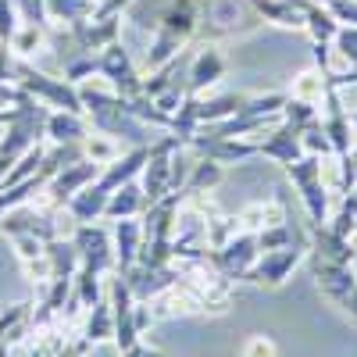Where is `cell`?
<instances>
[{
    "label": "cell",
    "instance_id": "cell-1",
    "mask_svg": "<svg viewBox=\"0 0 357 357\" xmlns=\"http://www.w3.org/2000/svg\"><path fill=\"white\" fill-rule=\"evenodd\" d=\"M197 8H200V22H197L200 43L243 40L264 25L250 0H197Z\"/></svg>",
    "mask_w": 357,
    "mask_h": 357
},
{
    "label": "cell",
    "instance_id": "cell-2",
    "mask_svg": "<svg viewBox=\"0 0 357 357\" xmlns=\"http://www.w3.org/2000/svg\"><path fill=\"white\" fill-rule=\"evenodd\" d=\"M286 175H289V183L296 186V193H301L307 222L311 225H325V222H329V215H333V193L325 190V183H321V158L304 154L301 161L286 165Z\"/></svg>",
    "mask_w": 357,
    "mask_h": 357
},
{
    "label": "cell",
    "instance_id": "cell-3",
    "mask_svg": "<svg viewBox=\"0 0 357 357\" xmlns=\"http://www.w3.org/2000/svg\"><path fill=\"white\" fill-rule=\"evenodd\" d=\"M178 146H183V143H178L172 132H165V136L151 146V154H146L143 172H139V178H136V183L143 186L146 207L172 193V154L178 151Z\"/></svg>",
    "mask_w": 357,
    "mask_h": 357
},
{
    "label": "cell",
    "instance_id": "cell-4",
    "mask_svg": "<svg viewBox=\"0 0 357 357\" xmlns=\"http://www.w3.org/2000/svg\"><path fill=\"white\" fill-rule=\"evenodd\" d=\"M307 261V247H275V250H261L254 268L247 272V282L254 286H268V289H279L296 268Z\"/></svg>",
    "mask_w": 357,
    "mask_h": 357
},
{
    "label": "cell",
    "instance_id": "cell-5",
    "mask_svg": "<svg viewBox=\"0 0 357 357\" xmlns=\"http://www.w3.org/2000/svg\"><path fill=\"white\" fill-rule=\"evenodd\" d=\"M100 75L118 89V97H139L143 93V72L122 40H114L100 50Z\"/></svg>",
    "mask_w": 357,
    "mask_h": 357
},
{
    "label": "cell",
    "instance_id": "cell-6",
    "mask_svg": "<svg viewBox=\"0 0 357 357\" xmlns=\"http://www.w3.org/2000/svg\"><path fill=\"white\" fill-rule=\"evenodd\" d=\"M72 240L79 247V268H89V272H100V275H111L114 272V243L111 236L100 229V225H75Z\"/></svg>",
    "mask_w": 357,
    "mask_h": 357
},
{
    "label": "cell",
    "instance_id": "cell-7",
    "mask_svg": "<svg viewBox=\"0 0 357 357\" xmlns=\"http://www.w3.org/2000/svg\"><path fill=\"white\" fill-rule=\"evenodd\" d=\"M257 254H261L257 236L240 229L222 250H211V261H215V268H218L225 279H232V282H247V272L254 268Z\"/></svg>",
    "mask_w": 357,
    "mask_h": 357
},
{
    "label": "cell",
    "instance_id": "cell-8",
    "mask_svg": "<svg viewBox=\"0 0 357 357\" xmlns=\"http://www.w3.org/2000/svg\"><path fill=\"white\" fill-rule=\"evenodd\" d=\"M225 79V54L218 43H200V50L190 57V68H186V86L190 93H211V89Z\"/></svg>",
    "mask_w": 357,
    "mask_h": 357
},
{
    "label": "cell",
    "instance_id": "cell-9",
    "mask_svg": "<svg viewBox=\"0 0 357 357\" xmlns=\"http://www.w3.org/2000/svg\"><path fill=\"white\" fill-rule=\"evenodd\" d=\"M197 22H200L197 0H168V4L154 15V29L178 36L183 43H190V40L197 36Z\"/></svg>",
    "mask_w": 357,
    "mask_h": 357
},
{
    "label": "cell",
    "instance_id": "cell-10",
    "mask_svg": "<svg viewBox=\"0 0 357 357\" xmlns=\"http://www.w3.org/2000/svg\"><path fill=\"white\" fill-rule=\"evenodd\" d=\"M257 158H268L275 165H293L304 158V143H301V129H293L286 122H279L272 132H268L261 143H257Z\"/></svg>",
    "mask_w": 357,
    "mask_h": 357
},
{
    "label": "cell",
    "instance_id": "cell-11",
    "mask_svg": "<svg viewBox=\"0 0 357 357\" xmlns=\"http://www.w3.org/2000/svg\"><path fill=\"white\" fill-rule=\"evenodd\" d=\"M146 154H151V146H129L126 154H118L111 165H104V168H100L97 186H100L104 193H114L118 186H126V183H132V178H139Z\"/></svg>",
    "mask_w": 357,
    "mask_h": 357
},
{
    "label": "cell",
    "instance_id": "cell-12",
    "mask_svg": "<svg viewBox=\"0 0 357 357\" xmlns=\"http://www.w3.org/2000/svg\"><path fill=\"white\" fill-rule=\"evenodd\" d=\"M111 243H114V272H126L139 261L143 247V218H118L111 229Z\"/></svg>",
    "mask_w": 357,
    "mask_h": 357
},
{
    "label": "cell",
    "instance_id": "cell-13",
    "mask_svg": "<svg viewBox=\"0 0 357 357\" xmlns=\"http://www.w3.org/2000/svg\"><path fill=\"white\" fill-rule=\"evenodd\" d=\"M43 136L54 146H72L82 143L89 136V118L79 111H47V122H43Z\"/></svg>",
    "mask_w": 357,
    "mask_h": 357
},
{
    "label": "cell",
    "instance_id": "cell-14",
    "mask_svg": "<svg viewBox=\"0 0 357 357\" xmlns=\"http://www.w3.org/2000/svg\"><path fill=\"white\" fill-rule=\"evenodd\" d=\"M236 218H240V229H243V232H254V236H257V232H264V229L286 222L289 215H286L282 197H268V200H254V204L240 207V211H236Z\"/></svg>",
    "mask_w": 357,
    "mask_h": 357
},
{
    "label": "cell",
    "instance_id": "cell-15",
    "mask_svg": "<svg viewBox=\"0 0 357 357\" xmlns=\"http://www.w3.org/2000/svg\"><path fill=\"white\" fill-rule=\"evenodd\" d=\"M146 211V197H143V186L136 183H126L118 186L114 193H107V207H104V218L107 222H118V218H143Z\"/></svg>",
    "mask_w": 357,
    "mask_h": 357
},
{
    "label": "cell",
    "instance_id": "cell-16",
    "mask_svg": "<svg viewBox=\"0 0 357 357\" xmlns=\"http://www.w3.org/2000/svg\"><path fill=\"white\" fill-rule=\"evenodd\" d=\"M104 207H107V193L97 186V183H89L86 190L72 193L68 204H65V211L75 225H89V222H100L104 218Z\"/></svg>",
    "mask_w": 357,
    "mask_h": 357
},
{
    "label": "cell",
    "instance_id": "cell-17",
    "mask_svg": "<svg viewBox=\"0 0 357 357\" xmlns=\"http://www.w3.org/2000/svg\"><path fill=\"white\" fill-rule=\"evenodd\" d=\"M79 333L93 343V347L114 340V311H111L107 296H104V301H97L93 307H86V318H82V325H79Z\"/></svg>",
    "mask_w": 357,
    "mask_h": 357
},
{
    "label": "cell",
    "instance_id": "cell-18",
    "mask_svg": "<svg viewBox=\"0 0 357 357\" xmlns=\"http://www.w3.org/2000/svg\"><path fill=\"white\" fill-rule=\"evenodd\" d=\"M222 178H225V165H218L215 158H204V154H200V161H197V165L190 168V175H186L183 193H190V197H204V193L218 190V186H222Z\"/></svg>",
    "mask_w": 357,
    "mask_h": 357
},
{
    "label": "cell",
    "instance_id": "cell-19",
    "mask_svg": "<svg viewBox=\"0 0 357 357\" xmlns=\"http://www.w3.org/2000/svg\"><path fill=\"white\" fill-rule=\"evenodd\" d=\"M47 29H50V25L18 22V29H15L11 40H8V50H11L15 57H22V61H29V57H36L40 50H47Z\"/></svg>",
    "mask_w": 357,
    "mask_h": 357
},
{
    "label": "cell",
    "instance_id": "cell-20",
    "mask_svg": "<svg viewBox=\"0 0 357 357\" xmlns=\"http://www.w3.org/2000/svg\"><path fill=\"white\" fill-rule=\"evenodd\" d=\"M304 33L311 36V43H333V40H336L340 22L333 18V11H329V8H325V0H311V4H307Z\"/></svg>",
    "mask_w": 357,
    "mask_h": 357
},
{
    "label": "cell",
    "instance_id": "cell-21",
    "mask_svg": "<svg viewBox=\"0 0 357 357\" xmlns=\"http://www.w3.org/2000/svg\"><path fill=\"white\" fill-rule=\"evenodd\" d=\"M47 257L54 268V279H75L79 272V247L72 236H57V240L47 243Z\"/></svg>",
    "mask_w": 357,
    "mask_h": 357
},
{
    "label": "cell",
    "instance_id": "cell-22",
    "mask_svg": "<svg viewBox=\"0 0 357 357\" xmlns=\"http://www.w3.org/2000/svg\"><path fill=\"white\" fill-rule=\"evenodd\" d=\"M325 93H329V79H325V72L318 65L314 68H304L301 75L293 79V86H289V97L293 100H304V104H314V107H321Z\"/></svg>",
    "mask_w": 357,
    "mask_h": 357
},
{
    "label": "cell",
    "instance_id": "cell-23",
    "mask_svg": "<svg viewBox=\"0 0 357 357\" xmlns=\"http://www.w3.org/2000/svg\"><path fill=\"white\" fill-rule=\"evenodd\" d=\"M93 8H97V0H47V18L72 29L86 18H93Z\"/></svg>",
    "mask_w": 357,
    "mask_h": 357
},
{
    "label": "cell",
    "instance_id": "cell-24",
    "mask_svg": "<svg viewBox=\"0 0 357 357\" xmlns=\"http://www.w3.org/2000/svg\"><path fill=\"white\" fill-rule=\"evenodd\" d=\"M79 151H82V158H89V161H97L100 168L104 165H111L118 154H122V143H118L114 136H107V132H97V129H89V136L79 143Z\"/></svg>",
    "mask_w": 357,
    "mask_h": 357
},
{
    "label": "cell",
    "instance_id": "cell-25",
    "mask_svg": "<svg viewBox=\"0 0 357 357\" xmlns=\"http://www.w3.org/2000/svg\"><path fill=\"white\" fill-rule=\"evenodd\" d=\"M72 293L79 296V304H82V307H93L97 301H104V293H107V279H104L100 272L79 268L75 279H72Z\"/></svg>",
    "mask_w": 357,
    "mask_h": 357
},
{
    "label": "cell",
    "instance_id": "cell-26",
    "mask_svg": "<svg viewBox=\"0 0 357 357\" xmlns=\"http://www.w3.org/2000/svg\"><path fill=\"white\" fill-rule=\"evenodd\" d=\"M236 232H240V218L215 211L211 218H207V250H222Z\"/></svg>",
    "mask_w": 357,
    "mask_h": 357
},
{
    "label": "cell",
    "instance_id": "cell-27",
    "mask_svg": "<svg viewBox=\"0 0 357 357\" xmlns=\"http://www.w3.org/2000/svg\"><path fill=\"white\" fill-rule=\"evenodd\" d=\"M100 75V54H89V50H75V57L65 65V79L68 82H86V79H93Z\"/></svg>",
    "mask_w": 357,
    "mask_h": 357
},
{
    "label": "cell",
    "instance_id": "cell-28",
    "mask_svg": "<svg viewBox=\"0 0 357 357\" xmlns=\"http://www.w3.org/2000/svg\"><path fill=\"white\" fill-rule=\"evenodd\" d=\"M333 50H336L343 68H357V25H340V33L333 40Z\"/></svg>",
    "mask_w": 357,
    "mask_h": 357
},
{
    "label": "cell",
    "instance_id": "cell-29",
    "mask_svg": "<svg viewBox=\"0 0 357 357\" xmlns=\"http://www.w3.org/2000/svg\"><path fill=\"white\" fill-rule=\"evenodd\" d=\"M236 354L240 357H279V343L268 333H250V336H243V343H240Z\"/></svg>",
    "mask_w": 357,
    "mask_h": 357
},
{
    "label": "cell",
    "instance_id": "cell-30",
    "mask_svg": "<svg viewBox=\"0 0 357 357\" xmlns=\"http://www.w3.org/2000/svg\"><path fill=\"white\" fill-rule=\"evenodd\" d=\"M301 143H304V154H314V158L333 154V143H329V136H325V129H321V118L311 122L307 129H301Z\"/></svg>",
    "mask_w": 357,
    "mask_h": 357
},
{
    "label": "cell",
    "instance_id": "cell-31",
    "mask_svg": "<svg viewBox=\"0 0 357 357\" xmlns=\"http://www.w3.org/2000/svg\"><path fill=\"white\" fill-rule=\"evenodd\" d=\"M325 8L340 25H357V0H325Z\"/></svg>",
    "mask_w": 357,
    "mask_h": 357
},
{
    "label": "cell",
    "instance_id": "cell-32",
    "mask_svg": "<svg viewBox=\"0 0 357 357\" xmlns=\"http://www.w3.org/2000/svg\"><path fill=\"white\" fill-rule=\"evenodd\" d=\"M122 357H172V354H165V350H158V347H151V343H136V347H129Z\"/></svg>",
    "mask_w": 357,
    "mask_h": 357
},
{
    "label": "cell",
    "instance_id": "cell-33",
    "mask_svg": "<svg viewBox=\"0 0 357 357\" xmlns=\"http://www.w3.org/2000/svg\"><path fill=\"white\" fill-rule=\"evenodd\" d=\"M11 72H15V54L0 47V82H11Z\"/></svg>",
    "mask_w": 357,
    "mask_h": 357
},
{
    "label": "cell",
    "instance_id": "cell-34",
    "mask_svg": "<svg viewBox=\"0 0 357 357\" xmlns=\"http://www.w3.org/2000/svg\"><path fill=\"white\" fill-rule=\"evenodd\" d=\"M25 111H29V107H25ZM15 114H22V111H0V129H4V126L11 122V118H15Z\"/></svg>",
    "mask_w": 357,
    "mask_h": 357
}]
</instances>
